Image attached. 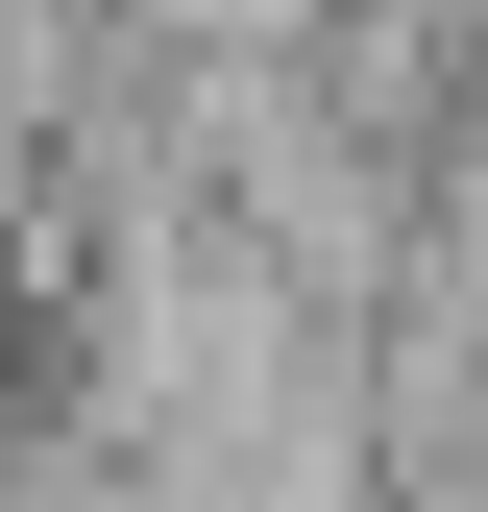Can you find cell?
<instances>
[{
  "label": "cell",
  "instance_id": "obj_1",
  "mask_svg": "<svg viewBox=\"0 0 488 512\" xmlns=\"http://www.w3.org/2000/svg\"><path fill=\"white\" fill-rule=\"evenodd\" d=\"M147 25H171V49H220V74H318L342 0H147Z\"/></svg>",
  "mask_w": 488,
  "mask_h": 512
}]
</instances>
